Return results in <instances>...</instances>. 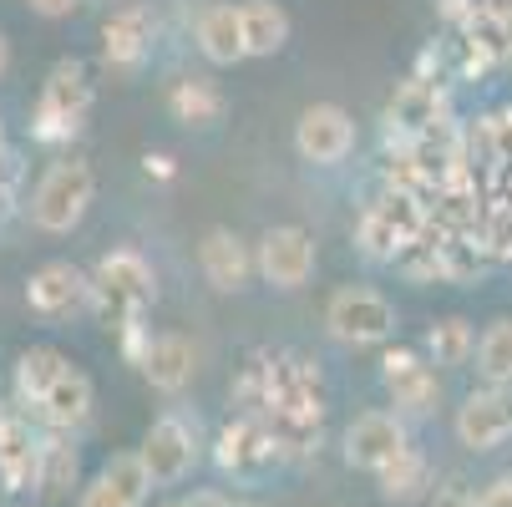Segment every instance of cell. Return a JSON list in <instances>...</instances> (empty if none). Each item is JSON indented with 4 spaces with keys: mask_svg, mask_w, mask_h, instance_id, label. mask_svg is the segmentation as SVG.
Segmentation results:
<instances>
[{
    "mask_svg": "<svg viewBox=\"0 0 512 507\" xmlns=\"http://www.w3.org/2000/svg\"><path fill=\"white\" fill-rule=\"evenodd\" d=\"M153 300H158V269L148 264L142 249L117 244L97 259V269H92V315L107 330H122V325L142 320Z\"/></svg>",
    "mask_w": 512,
    "mask_h": 507,
    "instance_id": "obj_1",
    "label": "cell"
},
{
    "mask_svg": "<svg viewBox=\"0 0 512 507\" xmlns=\"http://www.w3.org/2000/svg\"><path fill=\"white\" fill-rule=\"evenodd\" d=\"M92 198H97V168L82 153H61L41 168V178L26 198V213L41 234H71L87 219Z\"/></svg>",
    "mask_w": 512,
    "mask_h": 507,
    "instance_id": "obj_2",
    "label": "cell"
},
{
    "mask_svg": "<svg viewBox=\"0 0 512 507\" xmlns=\"http://www.w3.org/2000/svg\"><path fill=\"white\" fill-rule=\"evenodd\" d=\"M97 102V82L92 71L77 61V56H61L46 82L36 92V107H31V142H46V148H61V142H71L82 132L87 112Z\"/></svg>",
    "mask_w": 512,
    "mask_h": 507,
    "instance_id": "obj_3",
    "label": "cell"
},
{
    "mask_svg": "<svg viewBox=\"0 0 512 507\" xmlns=\"http://www.w3.org/2000/svg\"><path fill=\"white\" fill-rule=\"evenodd\" d=\"M426 229H431V213H426V198H421V193L381 188L371 203L360 208V219H355V244H360L365 259L396 264Z\"/></svg>",
    "mask_w": 512,
    "mask_h": 507,
    "instance_id": "obj_4",
    "label": "cell"
},
{
    "mask_svg": "<svg viewBox=\"0 0 512 507\" xmlns=\"http://www.w3.org/2000/svg\"><path fill=\"white\" fill-rule=\"evenodd\" d=\"M325 330L340 345H386L396 335V305L381 295V289L365 284H340L325 300Z\"/></svg>",
    "mask_w": 512,
    "mask_h": 507,
    "instance_id": "obj_5",
    "label": "cell"
},
{
    "mask_svg": "<svg viewBox=\"0 0 512 507\" xmlns=\"http://www.w3.org/2000/svg\"><path fill=\"white\" fill-rule=\"evenodd\" d=\"M213 462L224 467L229 477H239V482H254V477H264V472H269L274 462H284V457H279V447H274L269 421H264L259 411H239L234 421H224V431H218Z\"/></svg>",
    "mask_w": 512,
    "mask_h": 507,
    "instance_id": "obj_6",
    "label": "cell"
},
{
    "mask_svg": "<svg viewBox=\"0 0 512 507\" xmlns=\"http://www.w3.org/2000/svg\"><path fill=\"white\" fill-rule=\"evenodd\" d=\"M26 305H31V315H41L51 325L82 315V310H92V274L71 259H46L26 279Z\"/></svg>",
    "mask_w": 512,
    "mask_h": 507,
    "instance_id": "obj_7",
    "label": "cell"
},
{
    "mask_svg": "<svg viewBox=\"0 0 512 507\" xmlns=\"http://www.w3.org/2000/svg\"><path fill=\"white\" fill-rule=\"evenodd\" d=\"M142 462H148V477L153 487H173L193 472L198 462V421H188L183 411H168L148 426V437H142Z\"/></svg>",
    "mask_w": 512,
    "mask_h": 507,
    "instance_id": "obj_8",
    "label": "cell"
},
{
    "mask_svg": "<svg viewBox=\"0 0 512 507\" xmlns=\"http://www.w3.org/2000/svg\"><path fill=\"white\" fill-rule=\"evenodd\" d=\"M259 254V279L274 289H305L315 274V234L300 224H274L254 244Z\"/></svg>",
    "mask_w": 512,
    "mask_h": 507,
    "instance_id": "obj_9",
    "label": "cell"
},
{
    "mask_svg": "<svg viewBox=\"0 0 512 507\" xmlns=\"http://www.w3.org/2000/svg\"><path fill=\"white\" fill-rule=\"evenodd\" d=\"M381 386L396 401V411H406V416H426L442 401V376H436L431 355H421L411 345H391L381 355Z\"/></svg>",
    "mask_w": 512,
    "mask_h": 507,
    "instance_id": "obj_10",
    "label": "cell"
},
{
    "mask_svg": "<svg viewBox=\"0 0 512 507\" xmlns=\"http://www.w3.org/2000/svg\"><path fill=\"white\" fill-rule=\"evenodd\" d=\"M295 153L315 168H335L355 153V122L340 102H315L295 122Z\"/></svg>",
    "mask_w": 512,
    "mask_h": 507,
    "instance_id": "obj_11",
    "label": "cell"
},
{
    "mask_svg": "<svg viewBox=\"0 0 512 507\" xmlns=\"http://www.w3.org/2000/svg\"><path fill=\"white\" fill-rule=\"evenodd\" d=\"M269 411L325 416V386H320V366L310 355L269 350Z\"/></svg>",
    "mask_w": 512,
    "mask_h": 507,
    "instance_id": "obj_12",
    "label": "cell"
},
{
    "mask_svg": "<svg viewBox=\"0 0 512 507\" xmlns=\"http://www.w3.org/2000/svg\"><path fill=\"white\" fill-rule=\"evenodd\" d=\"M153 41H158V16L153 6H117L107 21H102V61L107 71H122V77H132V71L153 56Z\"/></svg>",
    "mask_w": 512,
    "mask_h": 507,
    "instance_id": "obj_13",
    "label": "cell"
},
{
    "mask_svg": "<svg viewBox=\"0 0 512 507\" xmlns=\"http://www.w3.org/2000/svg\"><path fill=\"white\" fill-rule=\"evenodd\" d=\"M406 421L396 411H360L345 426V462L360 472H381L386 462H396L406 452Z\"/></svg>",
    "mask_w": 512,
    "mask_h": 507,
    "instance_id": "obj_14",
    "label": "cell"
},
{
    "mask_svg": "<svg viewBox=\"0 0 512 507\" xmlns=\"http://www.w3.org/2000/svg\"><path fill=\"white\" fill-rule=\"evenodd\" d=\"M442 122H452V102H447V87H442V82L406 77V82L391 92V102H386V127H391L396 142L421 137V132L442 127Z\"/></svg>",
    "mask_w": 512,
    "mask_h": 507,
    "instance_id": "obj_15",
    "label": "cell"
},
{
    "mask_svg": "<svg viewBox=\"0 0 512 507\" xmlns=\"http://www.w3.org/2000/svg\"><path fill=\"white\" fill-rule=\"evenodd\" d=\"M198 269H203V279L218 289V295H239V289H249V279L259 274V254L234 229L218 224V229H208L198 239Z\"/></svg>",
    "mask_w": 512,
    "mask_h": 507,
    "instance_id": "obj_16",
    "label": "cell"
},
{
    "mask_svg": "<svg viewBox=\"0 0 512 507\" xmlns=\"http://www.w3.org/2000/svg\"><path fill=\"white\" fill-rule=\"evenodd\" d=\"M512 437V396L507 386H477L457 406V442L472 452H492Z\"/></svg>",
    "mask_w": 512,
    "mask_h": 507,
    "instance_id": "obj_17",
    "label": "cell"
},
{
    "mask_svg": "<svg viewBox=\"0 0 512 507\" xmlns=\"http://www.w3.org/2000/svg\"><path fill=\"white\" fill-rule=\"evenodd\" d=\"M153 492V477H148V462L142 452H117L112 462H102V472L82 487L77 507H142Z\"/></svg>",
    "mask_w": 512,
    "mask_h": 507,
    "instance_id": "obj_18",
    "label": "cell"
},
{
    "mask_svg": "<svg viewBox=\"0 0 512 507\" xmlns=\"http://www.w3.org/2000/svg\"><path fill=\"white\" fill-rule=\"evenodd\" d=\"M36 472H41V431H31V421L16 411H0V487L36 492Z\"/></svg>",
    "mask_w": 512,
    "mask_h": 507,
    "instance_id": "obj_19",
    "label": "cell"
},
{
    "mask_svg": "<svg viewBox=\"0 0 512 507\" xmlns=\"http://www.w3.org/2000/svg\"><path fill=\"white\" fill-rule=\"evenodd\" d=\"M193 41H198L203 61H213V66H234V61H244L249 46H244L239 0H208V6L193 16Z\"/></svg>",
    "mask_w": 512,
    "mask_h": 507,
    "instance_id": "obj_20",
    "label": "cell"
},
{
    "mask_svg": "<svg viewBox=\"0 0 512 507\" xmlns=\"http://www.w3.org/2000/svg\"><path fill=\"white\" fill-rule=\"evenodd\" d=\"M92 406H97L92 376L71 366V371L46 391V401H41L31 416H41V421H46V431H82V426L92 421Z\"/></svg>",
    "mask_w": 512,
    "mask_h": 507,
    "instance_id": "obj_21",
    "label": "cell"
},
{
    "mask_svg": "<svg viewBox=\"0 0 512 507\" xmlns=\"http://www.w3.org/2000/svg\"><path fill=\"white\" fill-rule=\"evenodd\" d=\"M142 381H148L153 391H163V396H178L188 381H193V371H198V355H193V345L183 340V335H153V345H148V355H142Z\"/></svg>",
    "mask_w": 512,
    "mask_h": 507,
    "instance_id": "obj_22",
    "label": "cell"
},
{
    "mask_svg": "<svg viewBox=\"0 0 512 507\" xmlns=\"http://www.w3.org/2000/svg\"><path fill=\"white\" fill-rule=\"evenodd\" d=\"M66 371H71V360H66L56 345H31V350H21V355H16V401H21V411H36V406L46 401V391H51Z\"/></svg>",
    "mask_w": 512,
    "mask_h": 507,
    "instance_id": "obj_23",
    "label": "cell"
},
{
    "mask_svg": "<svg viewBox=\"0 0 512 507\" xmlns=\"http://www.w3.org/2000/svg\"><path fill=\"white\" fill-rule=\"evenodd\" d=\"M77 431H41V472H36V492L46 502H61L71 487H77V472H82V457L71 447Z\"/></svg>",
    "mask_w": 512,
    "mask_h": 507,
    "instance_id": "obj_24",
    "label": "cell"
},
{
    "mask_svg": "<svg viewBox=\"0 0 512 507\" xmlns=\"http://www.w3.org/2000/svg\"><path fill=\"white\" fill-rule=\"evenodd\" d=\"M239 21H244V46L249 56H279L289 41V11L279 0H239Z\"/></svg>",
    "mask_w": 512,
    "mask_h": 507,
    "instance_id": "obj_25",
    "label": "cell"
},
{
    "mask_svg": "<svg viewBox=\"0 0 512 507\" xmlns=\"http://www.w3.org/2000/svg\"><path fill=\"white\" fill-rule=\"evenodd\" d=\"M168 112H173V122L213 127L218 117L229 112V102H224V92H218L208 77H178V82L168 87Z\"/></svg>",
    "mask_w": 512,
    "mask_h": 507,
    "instance_id": "obj_26",
    "label": "cell"
},
{
    "mask_svg": "<svg viewBox=\"0 0 512 507\" xmlns=\"http://www.w3.org/2000/svg\"><path fill=\"white\" fill-rule=\"evenodd\" d=\"M426 355H431V366L442 371V366H467V360L477 355V330L467 315H447V320H436L426 330Z\"/></svg>",
    "mask_w": 512,
    "mask_h": 507,
    "instance_id": "obj_27",
    "label": "cell"
},
{
    "mask_svg": "<svg viewBox=\"0 0 512 507\" xmlns=\"http://www.w3.org/2000/svg\"><path fill=\"white\" fill-rule=\"evenodd\" d=\"M477 376L487 386H512V315H497L482 335H477Z\"/></svg>",
    "mask_w": 512,
    "mask_h": 507,
    "instance_id": "obj_28",
    "label": "cell"
},
{
    "mask_svg": "<svg viewBox=\"0 0 512 507\" xmlns=\"http://www.w3.org/2000/svg\"><path fill=\"white\" fill-rule=\"evenodd\" d=\"M376 482H381V497L411 502V497H421V492L431 487V467H426V457H421L416 447H406L396 462H386V467L376 472Z\"/></svg>",
    "mask_w": 512,
    "mask_h": 507,
    "instance_id": "obj_29",
    "label": "cell"
},
{
    "mask_svg": "<svg viewBox=\"0 0 512 507\" xmlns=\"http://www.w3.org/2000/svg\"><path fill=\"white\" fill-rule=\"evenodd\" d=\"M482 51H487V61L492 66H502V61H512V11H492V6H482L467 26H462Z\"/></svg>",
    "mask_w": 512,
    "mask_h": 507,
    "instance_id": "obj_30",
    "label": "cell"
},
{
    "mask_svg": "<svg viewBox=\"0 0 512 507\" xmlns=\"http://www.w3.org/2000/svg\"><path fill=\"white\" fill-rule=\"evenodd\" d=\"M234 406L244 411H269V350H249V360L234 376Z\"/></svg>",
    "mask_w": 512,
    "mask_h": 507,
    "instance_id": "obj_31",
    "label": "cell"
},
{
    "mask_svg": "<svg viewBox=\"0 0 512 507\" xmlns=\"http://www.w3.org/2000/svg\"><path fill=\"white\" fill-rule=\"evenodd\" d=\"M482 244H487V254L502 264V259H512V208H497V213H487V224H482Z\"/></svg>",
    "mask_w": 512,
    "mask_h": 507,
    "instance_id": "obj_32",
    "label": "cell"
},
{
    "mask_svg": "<svg viewBox=\"0 0 512 507\" xmlns=\"http://www.w3.org/2000/svg\"><path fill=\"white\" fill-rule=\"evenodd\" d=\"M142 173L158 178V183H173L178 178V158L173 153H148V158H142Z\"/></svg>",
    "mask_w": 512,
    "mask_h": 507,
    "instance_id": "obj_33",
    "label": "cell"
},
{
    "mask_svg": "<svg viewBox=\"0 0 512 507\" xmlns=\"http://www.w3.org/2000/svg\"><path fill=\"white\" fill-rule=\"evenodd\" d=\"M431 507H482V502H477V492H467L462 482H447L442 492L431 497Z\"/></svg>",
    "mask_w": 512,
    "mask_h": 507,
    "instance_id": "obj_34",
    "label": "cell"
},
{
    "mask_svg": "<svg viewBox=\"0 0 512 507\" xmlns=\"http://www.w3.org/2000/svg\"><path fill=\"white\" fill-rule=\"evenodd\" d=\"M26 6H31L36 16H46V21H61V16H71V11H82L87 0H26Z\"/></svg>",
    "mask_w": 512,
    "mask_h": 507,
    "instance_id": "obj_35",
    "label": "cell"
},
{
    "mask_svg": "<svg viewBox=\"0 0 512 507\" xmlns=\"http://www.w3.org/2000/svg\"><path fill=\"white\" fill-rule=\"evenodd\" d=\"M482 6L487 0H442V16H447V26H467Z\"/></svg>",
    "mask_w": 512,
    "mask_h": 507,
    "instance_id": "obj_36",
    "label": "cell"
},
{
    "mask_svg": "<svg viewBox=\"0 0 512 507\" xmlns=\"http://www.w3.org/2000/svg\"><path fill=\"white\" fill-rule=\"evenodd\" d=\"M183 507H229V497L213 492V487H198L193 497H183Z\"/></svg>",
    "mask_w": 512,
    "mask_h": 507,
    "instance_id": "obj_37",
    "label": "cell"
},
{
    "mask_svg": "<svg viewBox=\"0 0 512 507\" xmlns=\"http://www.w3.org/2000/svg\"><path fill=\"white\" fill-rule=\"evenodd\" d=\"M6 66H11V41L0 36V77H6Z\"/></svg>",
    "mask_w": 512,
    "mask_h": 507,
    "instance_id": "obj_38",
    "label": "cell"
},
{
    "mask_svg": "<svg viewBox=\"0 0 512 507\" xmlns=\"http://www.w3.org/2000/svg\"><path fill=\"white\" fill-rule=\"evenodd\" d=\"M487 6H492V11H512V0H487Z\"/></svg>",
    "mask_w": 512,
    "mask_h": 507,
    "instance_id": "obj_39",
    "label": "cell"
},
{
    "mask_svg": "<svg viewBox=\"0 0 512 507\" xmlns=\"http://www.w3.org/2000/svg\"><path fill=\"white\" fill-rule=\"evenodd\" d=\"M6 153H11V148H6V127H0V158H6Z\"/></svg>",
    "mask_w": 512,
    "mask_h": 507,
    "instance_id": "obj_40",
    "label": "cell"
},
{
    "mask_svg": "<svg viewBox=\"0 0 512 507\" xmlns=\"http://www.w3.org/2000/svg\"><path fill=\"white\" fill-rule=\"evenodd\" d=\"M229 507H259V502H229Z\"/></svg>",
    "mask_w": 512,
    "mask_h": 507,
    "instance_id": "obj_41",
    "label": "cell"
},
{
    "mask_svg": "<svg viewBox=\"0 0 512 507\" xmlns=\"http://www.w3.org/2000/svg\"><path fill=\"white\" fill-rule=\"evenodd\" d=\"M168 507H183V502H168Z\"/></svg>",
    "mask_w": 512,
    "mask_h": 507,
    "instance_id": "obj_42",
    "label": "cell"
}]
</instances>
